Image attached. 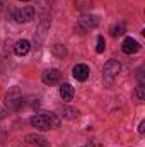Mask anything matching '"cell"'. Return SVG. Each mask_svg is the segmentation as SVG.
Listing matches in <instances>:
<instances>
[{"instance_id": "obj_10", "label": "cell", "mask_w": 145, "mask_h": 147, "mask_svg": "<svg viewBox=\"0 0 145 147\" xmlns=\"http://www.w3.org/2000/svg\"><path fill=\"white\" fill-rule=\"evenodd\" d=\"M73 87L70 84H62L60 86V96H62V99L63 101H72L73 99Z\"/></svg>"}, {"instance_id": "obj_14", "label": "cell", "mask_w": 145, "mask_h": 147, "mask_svg": "<svg viewBox=\"0 0 145 147\" xmlns=\"http://www.w3.org/2000/svg\"><path fill=\"white\" fill-rule=\"evenodd\" d=\"M26 142H29V144H41V146H44V139L43 137H39V135H26Z\"/></svg>"}, {"instance_id": "obj_16", "label": "cell", "mask_w": 145, "mask_h": 147, "mask_svg": "<svg viewBox=\"0 0 145 147\" xmlns=\"http://www.w3.org/2000/svg\"><path fill=\"white\" fill-rule=\"evenodd\" d=\"M135 94H137V99H138V101H144V99H145V87H144V84H138V87H137Z\"/></svg>"}, {"instance_id": "obj_18", "label": "cell", "mask_w": 145, "mask_h": 147, "mask_svg": "<svg viewBox=\"0 0 145 147\" xmlns=\"http://www.w3.org/2000/svg\"><path fill=\"white\" fill-rule=\"evenodd\" d=\"M82 147H92V146L91 144H85V146H82Z\"/></svg>"}, {"instance_id": "obj_8", "label": "cell", "mask_w": 145, "mask_h": 147, "mask_svg": "<svg viewBox=\"0 0 145 147\" xmlns=\"http://www.w3.org/2000/svg\"><path fill=\"white\" fill-rule=\"evenodd\" d=\"M72 74H73V79H77V80L84 82V80H87V77H89L91 70H89V67H87L85 63H77V65L73 67Z\"/></svg>"}, {"instance_id": "obj_19", "label": "cell", "mask_w": 145, "mask_h": 147, "mask_svg": "<svg viewBox=\"0 0 145 147\" xmlns=\"http://www.w3.org/2000/svg\"><path fill=\"white\" fill-rule=\"evenodd\" d=\"M19 2H29V0H19Z\"/></svg>"}, {"instance_id": "obj_13", "label": "cell", "mask_w": 145, "mask_h": 147, "mask_svg": "<svg viewBox=\"0 0 145 147\" xmlns=\"http://www.w3.org/2000/svg\"><path fill=\"white\" fill-rule=\"evenodd\" d=\"M62 116H63V118H67V120H73V118H77V116H79V110H75V108H63Z\"/></svg>"}, {"instance_id": "obj_6", "label": "cell", "mask_w": 145, "mask_h": 147, "mask_svg": "<svg viewBox=\"0 0 145 147\" xmlns=\"http://www.w3.org/2000/svg\"><path fill=\"white\" fill-rule=\"evenodd\" d=\"M62 79V72L58 69H50V70H44L43 75H41V80L46 84V86H55L58 84Z\"/></svg>"}, {"instance_id": "obj_3", "label": "cell", "mask_w": 145, "mask_h": 147, "mask_svg": "<svg viewBox=\"0 0 145 147\" xmlns=\"http://www.w3.org/2000/svg\"><path fill=\"white\" fill-rule=\"evenodd\" d=\"M34 14H36L34 7L26 5V7H21V9L14 10L12 19H14L15 22H19V24H26V22H31V21L34 19Z\"/></svg>"}, {"instance_id": "obj_9", "label": "cell", "mask_w": 145, "mask_h": 147, "mask_svg": "<svg viewBox=\"0 0 145 147\" xmlns=\"http://www.w3.org/2000/svg\"><path fill=\"white\" fill-rule=\"evenodd\" d=\"M29 50H31V43H29L28 39H19V41L14 45V53H15L17 57H24V55H28Z\"/></svg>"}, {"instance_id": "obj_5", "label": "cell", "mask_w": 145, "mask_h": 147, "mask_svg": "<svg viewBox=\"0 0 145 147\" xmlns=\"http://www.w3.org/2000/svg\"><path fill=\"white\" fill-rule=\"evenodd\" d=\"M5 103H7V106H9L10 110H21L22 105H24V99H22L19 89H12L10 92H7V96H5Z\"/></svg>"}, {"instance_id": "obj_12", "label": "cell", "mask_w": 145, "mask_h": 147, "mask_svg": "<svg viewBox=\"0 0 145 147\" xmlns=\"http://www.w3.org/2000/svg\"><path fill=\"white\" fill-rule=\"evenodd\" d=\"M123 34H125V24H123V22L114 24V26L111 28V36L118 38V36H123Z\"/></svg>"}, {"instance_id": "obj_2", "label": "cell", "mask_w": 145, "mask_h": 147, "mask_svg": "<svg viewBox=\"0 0 145 147\" xmlns=\"http://www.w3.org/2000/svg\"><path fill=\"white\" fill-rule=\"evenodd\" d=\"M119 72H121L119 62H118V60H108V62L104 63V69H103V79H104V82H106L108 86H111Z\"/></svg>"}, {"instance_id": "obj_11", "label": "cell", "mask_w": 145, "mask_h": 147, "mask_svg": "<svg viewBox=\"0 0 145 147\" xmlns=\"http://www.w3.org/2000/svg\"><path fill=\"white\" fill-rule=\"evenodd\" d=\"M51 51H53V55H55V57H58V58L67 57V48H65L63 45H60V43L53 45V46H51Z\"/></svg>"}, {"instance_id": "obj_4", "label": "cell", "mask_w": 145, "mask_h": 147, "mask_svg": "<svg viewBox=\"0 0 145 147\" xmlns=\"http://www.w3.org/2000/svg\"><path fill=\"white\" fill-rule=\"evenodd\" d=\"M99 24V17L97 16H82L77 22V29L80 31V34H85L87 31L94 29Z\"/></svg>"}, {"instance_id": "obj_15", "label": "cell", "mask_w": 145, "mask_h": 147, "mask_svg": "<svg viewBox=\"0 0 145 147\" xmlns=\"http://www.w3.org/2000/svg\"><path fill=\"white\" fill-rule=\"evenodd\" d=\"M106 50V41L103 36H97V43H96V51L97 53H103Z\"/></svg>"}, {"instance_id": "obj_7", "label": "cell", "mask_w": 145, "mask_h": 147, "mask_svg": "<svg viewBox=\"0 0 145 147\" xmlns=\"http://www.w3.org/2000/svg\"><path fill=\"white\" fill-rule=\"evenodd\" d=\"M121 50H123V53H126V55H132V53H137V51H140V43L137 41V39H133V38H125L123 39V43H121Z\"/></svg>"}, {"instance_id": "obj_1", "label": "cell", "mask_w": 145, "mask_h": 147, "mask_svg": "<svg viewBox=\"0 0 145 147\" xmlns=\"http://www.w3.org/2000/svg\"><path fill=\"white\" fill-rule=\"evenodd\" d=\"M31 125L41 132H46L53 127H58V120L55 118V113H38L31 118Z\"/></svg>"}, {"instance_id": "obj_17", "label": "cell", "mask_w": 145, "mask_h": 147, "mask_svg": "<svg viewBox=\"0 0 145 147\" xmlns=\"http://www.w3.org/2000/svg\"><path fill=\"white\" fill-rule=\"evenodd\" d=\"M145 132V121H140V125H138V134H144Z\"/></svg>"}, {"instance_id": "obj_20", "label": "cell", "mask_w": 145, "mask_h": 147, "mask_svg": "<svg viewBox=\"0 0 145 147\" xmlns=\"http://www.w3.org/2000/svg\"><path fill=\"white\" fill-rule=\"evenodd\" d=\"M0 5H2V0H0Z\"/></svg>"}]
</instances>
